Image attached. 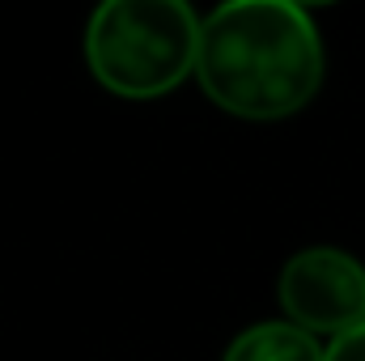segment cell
<instances>
[{
    "label": "cell",
    "instance_id": "6da1fadb",
    "mask_svg": "<svg viewBox=\"0 0 365 361\" xmlns=\"http://www.w3.org/2000/svg\"><path fill=\"white\" fill-rule=\"evenodd\" d=\"M323 34L293 0H225L200 26L195 81L238 119L297 115L323 90Z\"/></svg>",
    "mask_w": 365,
    "mask_h": 361
},
{
    "label": "cell",
    "instance_id": "7a4b0ae2",
    "mask_svg": "<svg viewBox=\"0 0 365 361\" xmlns=\"http://www.w3.org/2000/svg\"><path fill=\"white\" fill-rule=\"evenodd\" d=\"M200 26L187 0H102L86 26V64L106 93L153 102L195 77Z\"/></svg>",
    "mask_w": 365,
    "mask_h": 361
},
{
    "label": "cell",
    "instance_id": "3957f363",
    "mask_svg": "<svg viewBox=\"0 0 365 361\" xmlns=\"http://www.w3.org/2000/svg\"><path fill=\"white\" fill-rule=\"evenodd\" d=\"M284 319L310 336H344L365 323V264L340 247H306L276 276Z\"/></svg>",
    "mask_w": 365,
    "mask_h": 361
},
{
    "label": "cell",
    "instance_id": "277c9868",
    "mask_svg": "<svg viewBox=\"0 0 365 361\" xmlns=\"http://www.w3.org/2000/svg\"><path fill=\"white\" fill-rule=\"evenodd\" d=\"M221 361H327V345H319V336L293 327L289 319H272L238 332Z\"/></svg>",
    "mask_w": 365,
    "mask_h": 361
},
{
    "label": "cell",
    "instance_id": "5b68a950",
    "mask_svg": "<svg viewBox=\"0 0 365 361\" xmlns=\"http://www.w3.org/2000/svg\"><path fill=\"white\" fill-rule=\"evenodd\" d=\"M327 361H365V323L327 340Z\"/></svg>",
    "mask_w": 365,
    "mask_h": 361
}]
</instances>
